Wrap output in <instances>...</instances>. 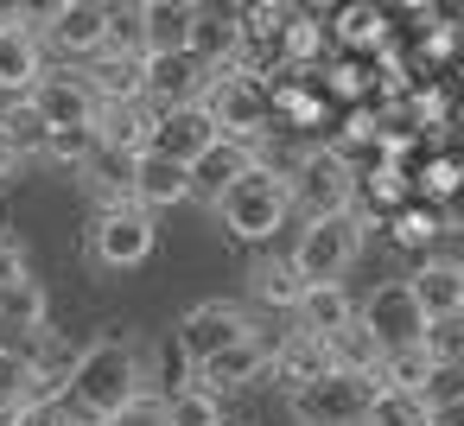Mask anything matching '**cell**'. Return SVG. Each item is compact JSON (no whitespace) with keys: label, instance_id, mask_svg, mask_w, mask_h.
Wrapping results in <instances>:
<instances>
[{"label":"cell","instance_id":"60d3db41","mask_svg":"<svg viewBox=\"0 0 464 426\" xmlns=\"http://www.w3.org/2000/svg\"><path fill=\"white\" fill-rule=\"evenodd\" d=\"M26 344H0V401H20V388H26Z\"/></svg>","mask_w":464,"mask_h":426},{"label":"cell","instance_id":"7a4b0ae2","mask_svg":"<svg viewBox=\"0 0 464 426\" xmlns=\"http://www.w3.org/2000/svg\"><path fill=\"white\" fill-rule=\"evenodd\" d=\"M217 223L229 242H274L293 223V172L274 160H255L248 179L217 204Z\"/></svg>","mask_w":464,"mask_h":426},{"label":"cell","instance_id":"f35d334b","mask_svg":"<svg viewBox=\"0 0 464 426\" xmlns=\"http://www.w3.org/2000/svg\"><path fill=\"white\" fill-rule=\"evenodd\" d=\"M90 153H96V134H90V128H58V134L45 140V153H39V160H52V166H71V172H83V166H90Z\"/></svg>","mask_w":464,"mask_h":426},{"label":"cell","instance_id":"c3c4849f","mask_svg":"<svg viewBox=\"0 0 464 426\" xmlns=\"http://www.w3.org/2000/svg\"><path fill=\"white\" fill-rule=\"evenodd\" d=\"M451 134H458V147H464V121H458V128H451Z\"/></svg>","mask_w":464,"mask_h":426},{"label":"cell","instance_id":"7bdbcfd3","mask_svg":"<svg viewBox=\"0 0 464 426\" xmlns=\"http://www.w3.org/2000/svg\"><path fill=\"white\" fill-rule=\"evenodd\" d=\"M426 407H445V401H464V369H432V382L420 388Z\"/></svg>","mask_w":464,"mask_h":426},{"label":"cell","instance_id":"d6a6232c","mask_svg":"<svg viewBox=\"0 0 464 426\" xmlns=\"http://www.w3.org/2000/svg\"><path fill=\"white\" fill-rule=\"evenodd\" d=\"M324 350H331V369H343V375H375V369H382V344H375L362 324L324 337Z\"/></svg>","mask_w":464,"mask_h":426},{"label":"cell","instance_id":"52a82bcc","mask_svg":"<svg viewBox=\"0 0 464 426\" xmlns=\"http://www.w3.org/2000/svg\"><path fill=\"white\" fill-rule=\"evenodd\" d=\"M375 394H382L375 375H343V369H331V375H318L312 388L286 394V413H293L299 426H362Z\"/></svg>","mask_w":464,"mask_h":426},{"label":"cell","instance_id":"9a60e30c","mask_svg":"<svg viewBox=\"0 0 464 426\" xmlns=\"http://www.w3.org/2000/svg\"><path fill=\"white\" fill-rule=\"evenodd\" d=\"M318 375H331V350H324V337H312V331H280L274 337V363H267V382H280L286 394H299V388H312Z\"/></svg>","mask_w":464,"mask_h":426},{"label":"cell","instance_id":"836d02e7","mask_svg":"<svg viewBox=\"0 0 464 426\" xmlns=\"http://www.w3.org/2000/svg\"><path fill=\"white\" fill-rule=\"evenodd\" d=\"M464 185V160H451V153H439V160H426L420 172H413V198L426 204V210H445V198Z\"/></svg>","mask_w":464,"mask_h":426},{"label":"cell","instance_id":"e0dca14e","mask_svg":"<svg viewBox=\"0 0 464 426\" xmlns=\"http://www.w3.org/2000/svg\"><path fill=\"white\" fill-rule=\"evenodd\" d=\"M45 39L33 33V26H20V33H7L0 39V102H26L39 83H45Z\"/></svg>","mask_w":464,"mask_h":426},{"label":"cell","instance_id":"ba28073f","mask_svg":"<svg viewBox=\"0 0 464 426\" xmlns=\"http://www.w3.org/2000/svg\"><path fill=\"white\" fill-rule=\"evenodd\" d=\"M242 337H255V318H248V305H236V299H204V305H191L179 324H172V350L198 369V363H210V356H223L229 344H242Z\"/></svg>","mask_w":464,"mask_h":426},{"label":"cell","instance_id":"f907efd6","mask_svg":"<svg viewBox=\"0 0 464 426\" xmlns=\"http://www.w3.org/2000/svg\"><path fill=\"white\" fill-rule=\"evenodd\" d=\"M223 426H229V420H223Z\"/></svg>","mask_w":464,"mask_h":426},{"label":"cell","instance_id":"7c38bea8","mask_svg":"<svg viewBox=\"0 0 464 426\" xmlns=\"http://www.w3.org/2000/svg\"><path fill=\"white\" fill-rule=\"evenodd\" d=\"M267 363H274V337H267V331H255V337L229 344L223 356L198 363V369H191V382H198V388H210V394L223 401V394H242V388L267 382Z\"/></svg>","mask_w":464,"mask_h":426},{"label":"cell","instance_id":"f546056e","mask_svg":"<svg viewBox=\"0 0 464 426\" xmlns=\"http://www.w3.org/2000/svg\"><path fill=\"white\" fill-rule=\"evenodd\" d=\"M0 140H7L20 160H39V153H45V140H52V128L39 121V109H33V102H7V109H0Z\"/></svg>","mask_w":464,"mask_h":426},{"label":"cell","instance_id":"5bb4252c","mask_svg":"<svg viewBox=\"0 0 464 426\" xmlns=\"http://www.w3.org/2000/svg\"><path fill=\"white\" fill-rule=\"evenodd\" d=\"M210 147H217V128H210L204 102H198V109H166V115H153L147 153H160V160H172V166H198Z\"/></svg>","mask_w":464,"mask_h":426},{"label":"cell","instance_id":"8992f818","mask_svg":"<svg viewBox=\"0 0 464 426\" xmlns=\"http://www.w3.org/2000/svg\"><path fill=\"white\" fill-rule=\"evenodd\" d=\"M204 115H210L217 140L248 147V153H261V147H267V134H274L267 90H261V83H248V77H236V71H217V77H210V90H204Z\"/></svg>","mask_w":464,"mask_h":426},{"label":"cell","instance_id":"30bf717a","mask_svg":"<svg viewBox=\"0 0 464 426\" xmlns=\"http://www.w3.org/2000/svg\"><path fill=\"white\" fill-rule=\"evenodd\" d=\"M39 39H52L64 58H102L115 39H109V7L102 0H58V7H45V26Z\"/></svg>","mask_w":464,"mask_h":426},{"label":"cell","instance_id":"4316f807","mask_svg":"<svg viewBox=\"0 0 464 426\" xmlns=\"http://www.w3.org/2000/svg\"><path fill=\"white\" fill-rule=\"evenodd\" d=\"M331 20H337L331 39L350 45V58H375V52L388 45V14H382V7H337Z\"/></svg>","mask_w":464,"mask_h":426},{"label":"cell","instance_id":"e575fe53","mask_svg":"<svg viewBox=\"0 0 464 426\" xmlns=\"http://www.w3.org/2000/svg\"><path fill=\"white\" fill-rule=\"evenodd\" d=\"M166 426H223V401L198 382H185L179 394H166Z\"/></svg>","mask_w":464,"mask_h":426},{"label":"cell","instance_id":"1f68e13d","mask_svg":"<svg viewBox=\"0 0 464 426\" xmlns=\"http://www.w3.org/2000/svg\"><path fill=\"white\" fill-rule=\"evenodd\" d=\"M382 229H388V242H394V248H407V255H426V248H432V236H439L445 223H439V210H426V204H407V210L382 217Z\"/></svg>","mask_w":464,"mask_h":426},{"label":"cell","instance_id":"7402d4cb","mask_svg":"<svg viewBox=\"0 0 464 426\" xmlns=\"http://www.w3.org/2000/svg\"><path fill=\"white\" fill-rule=\"evenodd\" d=\"M191 58L204 71H229L242 58V26H236V7H198V26H191Z\"/></svg>","mask_w":464,"mask_h":426},{"label":"cell","instance_id":"681fc988","mask_svg":"<svg viewBox=\"0 0 464 426\" xmlns=\"http://www.w3.org/2000/svg\"><path fill=\"white\" fill-rule=\"evenodd\" d=\"M20 426H26V420H20Z\"/></svg>","mask_w":464,"mask_h":426},{"label":"cell","instance_id":"d6986e66","mask_svg":"<svg viewBox=\"0 0 464 426\" xmlns=\"http://www.w3.org/2000/svg\"><path fill=\"white\" fill-rule=\"evenodd\" d=\"M134 204H140L147 217H160V210H172V204H191V166H172V160H160V153H140V160H134Z\"/></svg>","mask_w":464,"mask_h":426},{"label":"cell","instance_id":"ab89813d","mask_svg":"<svg viewBox=\"0 0 464 426\" xmlns=\"http://www.w3.org/2000/svg\"><path fill=\"white\" fill-rule=\"evenodd\" d=\"M420 261H426V267H445V274H458V280H464V229H439V236H432V248H426Z\"/></svg>","mask_w":464,"mask_h":426},{"label":"cell","instance_id":"bcb514c9","mask_svg":"<svg viewBox=\"0 0 464 426\" xmlns=\"http://www.w3.org/2000/svg\"><path fill=\"white\" fill-rule=\"evenodd\" d=\"M439 223H445V229H464V185H458V191L445 198V210H439Z\"/></svg>","mask_w":464,"mask_h":426},{"label":"cell","instance_id":"2e32d148","mask_svg":"<svg viewBox=\"0 0 464 426\" xmlns=\"http://www.w3.org/2000/svg\"><path fill=\"white\" fill-rule=\"evenodd\" d=\"M83 77H90V90H96L102 109H128V102L147 96V58L140 52H121V45H109L102 58H90Z\"/></svg>","mask_w":464,"mask_h":426},{"label":"cell","instance_id":"484cf974","mask_svg":"<svg viewBox=\"0 0 464 426\" xmlns=\"http://www.w3.org/2000/svg\"><path fill=\"white\" fill-rule=\"evenodd\" d=\"M248 293H255L261 305H274V312H299V299H305V286H299V274H293L286 255H261V261L248 267Z\"/></svg>","mask_w":464,"mask_h":426},{"label":"cell","instance_id":"5b68a950","mask_svg":"<svg viewBox=\"0 0 464 426\" xmlns=\"http://www.w3.org/2000/svg\"><path fill=\"white\" fill-rule=\"evenodd\" d=\"M286 172H293V210H305V223L312 217H350L356 210V166L331 140L299 147V160Z\"/></svg>","mask_w":464,"mask_h":426},{"label":"cell","instance_id":"b9f144b4","mask_svg":"<svg viewBox=\"0 0 464 426\" xmlns=\"http://www.w3.org/2000/svg\"><path fill=\"white\" fill-rule=\"evenodd\" d=\"M20 280H33V267H26V242H20V236H0V293L20 286Z\"/></svg>","mask_w":464,"mask_h":426},{"label":"cell","instance_id":"cb8c5ba5","mask_svg":"<svg viewBox=\"0 0 464 426\" xmlns=\"http://www.w3.org/2000/svg\"><path fill=\"white\" fill-rule=\"evenodd\" d=\"M293 324H299V331H312V337H337V331H350V324H356V299H350L343 286H305V299H299Z\"/></svg>","mask_w":464,"mask_h":426},{"label":"cell","instance_id":"4dcf8cb0","mask_svg":"<svg viewBox=\"0 0 464 426\" xmlns=\"http://www.w3.org/2000/svg\"><path fill=\"white\" fill-rule=\"evenodd\" d=\"M318 83H324V102H362L369 90H375V58H337L331 71H318Z\"/></svg>","mask_w":464,"mask_h":426},{"label":"cell","instance_id":"ffe728a7","mask_svg":"<svg viewBox=\"0 0 464 426\" xmlns=\"http://www.w3.org/2000/svg\"><path fill=\"white\" fill-rule=\"evenodd\" d=\"M90 134H96V147H102V153H115V160H140V153H147V140H153V109H147V102L96 109Z\"/></svg>","mask_w":464,"mask_h":426},{"label":"cell","instance_id":"4fadbf2b","mask_svg":"<svg viewBox=\"0 0 464 426\" xmlns=\"http://www.w3.org/2000/svg\"><path fill=\"white\" fill-rule=\"evenodd\" d=\"M210 77L217 71H204L191 52H166V58H147V109L153 115H166V109H198L204 102V90H210Z\"/></svg>","mask_w":464,"mask_h":426},{"label":"cell","instance_id":"74e56055","mask_svg":"<svg viewBox=\"0 0 464 426\" xmlns=\"http://www.w3.org/2000/svg\"><path fill=\"white\" fill-rule=\"evenodd\" d=\"M362 426H426V401H420V394L382 388V394L369 401V420H362Z\"/></svg>","mask_w":464,"mask_h":426},{"label":"cell","instance_id":"277c9868","mask_svg":"<svg viewBox=\"0 0 464 426\" xmlns=\"http://www.w3.org/2000/svg\"><path fill=\"white\" fill-rule=\"evenodd\" d=\"M160 248V223L140 210V204H121V210H96L90 229H83V261L96 274H134L147 267Z\"/></svg>","mask_w":464,"mask_h":426},{"label":"cell","instance_id":"8fae6325","mask_svg":"<svg viewBox=\"0 0 464 426\" xmlns=\"http://www.w3.org/2000/svg\"><path fill=\"white\" fill-rule=\"evenodd\" d=\"M33 109H39V121L58 134V128H90L96 121V90H90V77H83V64H58V71H45V83L26 96Z\"/></svg>","mask_w":464,"mask_h":426},{"label":"cell","instance_id":"44dd1931","mask_svg":"<svg viewBox=\"0 0 464 426\" xmlns=\"http://www.w3.org/2000/svg\"><path fill=\"white\" fill-rule=\"evenodd\" d=\"M255 160H261V153L217 140V147H210V153H204V160L191 166V198H204V204L217 210V204H223V198H229V191H236L242 179H248V166H255Z\"/></svg>","mask_w":464,"mask_h":426},{"label":"cell","instance_id":"d4e9b609","mask_svg":"<svg viewBox=\"0 0 464 426\" xmlns=\"http://www.w3.org/2000/svg\"><path fill=\"white\" fill-rule=\"evenodd\" d=\"M83 179V191L96 198V210H121V204H134V160H115V153H90V166L77 172Z\"/></svg>","mask_w":464,"mask_h":426},{"label":"cell","instance_id":"f1b7e54d","mask_svg":"<svg viewBox=\"0 0 464 426\" xmlns=\"http://www.w3.org/2000/svg\"><path fill=\"white\" fill-rule=\"evenodd\" d=\"M324 39H331V26H318V14H286V26H280V58H286V71H318V58H324Z\"/></svg>","mask_w":464,"mask_h":426},{"label":"cell","instance_id":"9c48e42d","mask_svg":"<svg viewBox=\"0 0 464 426\" xmlns=\"http://www.w3.org/2000/svg\"><path fill=\"white\" fill-rule=\"evenodd\" d=\"M356 324L382 344V356H394V350H420V337H426V318H420L407 280H382V286L356 305Z\"/></svg>","mask_w":464,"mask_h":426},{"label":"cell","instance_id":"3957f363","mask_svg":"<svg viewBox=\"0 0 464 426\" xmlns=\"http://www.w3.org/2000/svg\"><path fill=\"white\" fill-rule=\"evenodd\" d=\"M369 229H375V217H362V210H350V217H312L299 229L293 255H286L293 274H299V286H343V274L356 267Z\"/></svg>","mask_w":464,"mask_h":426},{"label":"cell","instance_id":"603a6c76","mask_svg":"<svg viewBox=\"0 0 464 426\" xmlns=\"http://www.w3.org/2000/svg\"><path fill=\"white\" fill-rule=\"evenodd\" d=\"M407 293H413V305H420V318L426 324H439V318H464V280L458 274H445V267H413L407 274Z\"/></svg>","mask_w":464,"mask_h":426},{"label":"cell","instance_id":"6da1fadb","mask_svg":"<svg viewBox=\"0 0 464 426\" xmlns=\"http://www.w3.org/2000/svg\"><path fill=\"white\" fill-rule=\"evenodd\" d=\"M134 401H147V363H140L134 337L121 324H109L90 350H77L64 407H71L77 426H115Z\"/></svg>","mask_w":464,"mask_h":426},{"label":"cell","instance_id":"f6af8a7d","mask_svg":"<svg viewBox=\"0 0 464 426\" xmlns=\"http://www.w3.org/2000/svg\"><path fill=\"white\" fill-rule=\"evenodd\" d=\"M426 426H464V401H445V407H426Z\"/></svg>","mask_w":464,"mask_h":426},{"label":"cell","instance_id":"83f0119b","mask_svg":"<svg viewBox=\"0 0 464 426\" xmlns=\"http://www.w3.org/2000/svg\"><path fill=\"white\" fill-rule=\"evenodd\" d=\"M45 324H52V299H45V286H39V280H20V286L0 293V331L39 337Z\"/></svg>","mask_w":464,"mask_h":426},{"label":"cell","instance_id":"8d00e7d4","mask_svg":"<svg viewBox=\"0 0 464 426\" xmlns=\"http://www.w3.org/2000/svg\"><path fill=\"white\" fill-rule=\"evenodd\" d=\"M420 350L432 356V369H464V318H439V324H426Z\"/></svg>","mask_w":464,"mask_h":426},{"label":"cell","instance_id":"ee69618b","mask_svg":"<svg viewBox=\"0 0 464 426\" xmlns=\"http://www.w3.org/2000/svg\"><path fill=\"white\" fill-rule=\"evenodd\" d=\"M115 426H166V401H153V394H147V401H134Z\"/></svg>","mask_w":464,"mask_h":426},{"label":"cell","instance_id":"d590c367","mask_svg":"<svg viewBox=\"0 0 464 426\" xmlns=\"http://www.w3.org/2000/svg\"><path fill=\"white\" fill-rule=\"evenodd\" d=\"M375 382L394 388V394H420V388L432 382V356H426V350H394V356H382Z\"/></svg>","mask_w":464,"mask_h":426},{"label":"cell","instance_id":"ac0fdd59","mask_svg":"<svg viewBox=\"0 0 464 426\" xmlns=\"http://www.w3.org/2000/svg\"><path fill=\"white\" fill-rule=\"evenodd\" d=\"M191 26H198L191 0H147V7H140V58L191 52Z\"/></svg>","mask_w":464,"mask_h":426},{"label":"cell","instance_id":"7dc6e473","mask_svg":"<svg viewBox=\"0 0 464 426\" xmlns=\"http://www.w3.org/2000/svg\"><path fill=\"white\" fill-rule=\"evenodd\" d=\"M20 166H26V160H20L7 140H0V185H14V179H20Z\"/></svg>","mask_w":464,"mask_h":426}]
</instances>
